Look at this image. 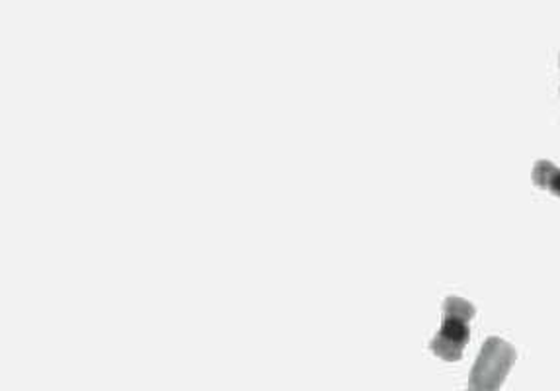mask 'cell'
I'll use <instances>...</instances> for the list:
<instances>
[{"instance_id": "cell-2", "label": "cell", "mask_w": 560, "mask_h": 391, "mask_svg": "<svg viewBox=\"0 0 560 391\" xmlns=\"http://www.w3.org/2000/svg\"><path fill=\"white\" fill-rule=\"evenodd\" d=\"M514 346L500 337H488L470 370L467 391H498L515 365Z\"/></svg>"}, {"instance_id": "cell-1", "label": "cell", "mask_w": 560, "mask_h": 391, "mask_svg": "<svg viewBox=\"0 0 560 391\" xmlns=\"http://www.w3.org/2000/svg\"><path fill=\"white\" fill-rule=\"evenodd\" d=\"M475 306L462 296H447L443 303V323L430 348L445 363H455L469 345L470 321L475 318Z\"/></svg>"}, {"instance_id": "cell-3", "label": "cell", "mask_w": 560, "mask_h": 391, "mask_svg": "<svg viewBox=\"0 0 560 391\" xmlns=\"http://www.w3.org/2000/svg\"><path fill=\"white\" fill-rule=\"evenodd\" d=\"M532 179H534V183L537 184L539 188L552 192V194H557L560 198V166L551 163V161H547V159H539V161L534 164Z\"/></svg>"}]
</instances>
